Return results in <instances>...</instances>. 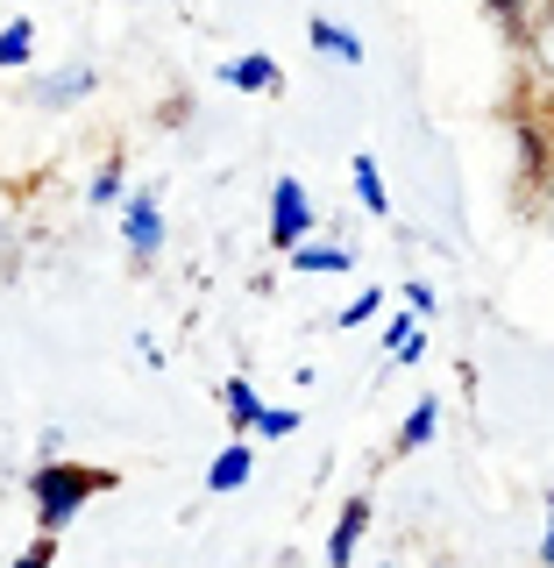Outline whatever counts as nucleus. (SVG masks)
I'll list each match as a JSON object with an SVG mask.
<instances>
[{
  "instance_id": "obj_1",
  "label": "nucleus",
  "mask_w": 554,
  "mask_h": 568,
  "mask_svg": "<svg viewBox=\"0 0 554 568\" xmlns=\"http://www.w3.org/2000/svg\"><path fill=\"white\" fill-rule=\"evenodd\" d=\"M100 490H114V476H107V469H85V462H64V455H50L43 469L29 476V497H36V526H43V532H64V526L79 519V511L93 505Z\"/></svg>"
},
{
  "instance_id": "obj_2",
  "label": "nucleus",
  "mask_w": 554,
  "mask_h": 568,
  "mask_svg": "<svg viewBox=\"0 0 554 568\" xmlns=\"http://www.w3.org/2000/svg\"><path fill=\"white\" fill-rule=\"evenodd\" d=\"M512 150H520V178L526 185H547L554 171V114H512Z\"/></svg>"
},
{
  "instance_id": "obj_3",
  "label": "nucleus",
  "mask_w": 554,
  "mask_h": 568,
  "mask_svg": "<svg viewBox=\"0 0 554 568\" xmlns=\"http://www.w3.org/2000/svg\"><path fill=\"white\" fill-rule=\"evenodd\" d=\"M313 235V200L299 178H278L271 185V248H299Z\"/></svg>"
},
{
  "instance_id": "obj_4",
  "label": "nucleus",
  "mask_w": 554,
  "mask_h": 568,
  "mask_svg": "<svg viewBox=\"0 0 554 568\" xmlns=\"http://www.w3.org/2000/svg\"><path fill=\"white\" fill-rule=\"evenodd\" d=\"M121 242H129V256H135V263H150L157 248H164V206H157L150 192H135L129 213H121Z\"/></svg>"
},
{
  "instance_id": "obj_5",
  "label": "nucleus",
  "mask_w": 554,
  "mask_h": 568,
  "mask_svg": "<svg viewBox=\"0 0 554 568\" xmlns=\"http://www.w3.org/2000/svg\"><path fill=\"white\" fill-rule=\"evenodd\" d=\"M370 497H349L342 505V519H334V532H328V568H349L355 561V547H363V532H370Z\"/></svg>"
},
{
  "instance_id": "obj_6",
  "label": "nucleus",
  "mask_w": 554,
  "mask_h": 568,
  "mask_svg": "<svg viewBox=\"0 0 554 568\" xmlns=\"http://www.w3.org/2000/svg\"><path fill=\"white\" fill-rule=\"evenodd\" d=\"M249 469H256V455H249V440L235 434V440H228V448H221V455H213V462H207V490H213V497H228V490H242V484H249Z\"/></svg>"
},
{
  "instance_id": "obj_7",
  "label": "nucleus",
  "mask_w": 554,
  "mask_h": 568,
  "mask_svg": "<svg viewBox=\"0 0 554 568\" xmlns=\"http://www.w3.org/2000/svg\"><path fill=\"white\" fill-rule=\"evenodd\" d=\"M284 256H292V271H306V277H342L349 263H355L342 242H313V235L299 242V248H284Z\"/></svg>"
},
{
  "instance_id": "obj_8",
  "label": "nucleus",
  "mask_w": 554,
  "mask_h": 568,
  "mask_svg": "<svg viewBox=\"0 0 554 568\" xmlns=\"http://www.w3.org/2000/svg\"><path fill=\"white\" fill-rule=\"evenodd\" d=\"M221 79H228V85H242V93H278V85H284V79H278V58H263V50L235 58V64L221 71Z\"/></svg>"
},
{
  "instance_id": "obj_9",
  "label": "nucleus",
  "mask_w": 554,
  "mask_h": 568,
  "mask_svg": "<svg viewBox=\"0 0 554 568\" xmlns=\"http://www.w3.org/2000/svg\"><path fill=\"white\" fill-rule=\"evenodd\" d=\"M434 434H441V398H420L413 413H405V426H399V440H391V448H399V455H420Z\"/></svg>"
},
{
  "instance_id": "obj_10",
  "label": "nucleus",
  "mask_w": 554,
  "mask_h": 568,
  "mask_svg": "<svg viewBox=\"0 0 554 568\" xmlns=\"http://www.w3.org/2000/svg\"><path fill=\"white\" fill-rule=\"evenodd\" d=\"M313 50H320V58H334V64H363V36L342 29V22H328V14L313 22Z\"/></svg>"
},
{
  "instance_id": "obj_11",
  "label": "nucleus",
  "mask_w": 554,
  "mask_h": 568,
  "mask_svg": "<svg viewBox=\"0 0 554 568\" xmlns=\"http://www.w3.org/2000/svg\"><path fill=\"white\" fill-rule=\"evenodd\" d=\"M85 93H93V71H85V64H71V71H58V79L36 85V100H43L50 114H58V106H79Z\"/></svg>"
},
{
  "instance_id": "obj_12",
  "label": "nucleus",
  "mask_w": 554,
  "mask_h": 568,
  "mask_svg": "<svg viewBox=\"0 0 554 568\" xmlns=\"http://www.w3.org/2000/svg\"><path fill=\"white\" fill-rule=\"evenodd\" d=\"M221 413L235 419V434H249V426H256V413H263L256 384H249V377H221Z\"/></svg>"
},
{
  "instance_id": "obj_13",
  "label": "nucleus",
  "mask_w": 554,
  "mask_h": 568,
  "mask_svg": "<svg viewBox=\"0 0 554 568\" xmlns=\"http://www.w3.org/2000/svg\"><path fill=\"white\" fill-rule=\"evenodd\" d=\"M349 178H355V200H363V213H391V192H384V171H377V156H355L349 164Z\"/></svg>"
},
{
  "instance_id": "obj_14",
  "label": "nucleus",
  "mask_w": 554,
  "mask_h": 568,
  "mask_svg": "<svg viewBox=\"0 0 554 568\" xmlns=\"http://www.w3.org/2000/svg\"><path fill=\"white\" fill-rule=\"evenodd\" d=\"M29 58H36V22H29V14H14V22L0 29V71H22Z\"/></svg>"
},
{
  "instance_id": "obj_15",
  "label": "nucleus",
  "mask_w": 554,
  "mask_h": 568,
  "mask_svg": "<svg viewBox=\"0 0 554 568\" xmlns=\"http://www.w3.org/2000/svg\"><path fill=\"white\" fill-rule=\"evenodd\" d=\"M384 342H391V363H420V355H426V327H420V320H391Z\"/></svg>"
},
{
  "instance_id": "obj_16",
  "label": "nucleus",
  "mask_w": 554,
  "mask_h": 568,
  "mask_svg": "<svg viewBox=\"0 0 554 568\" xmlns=\"http://www.w3.org/2000/svg\"><path fill=\"white\" fill-rule=\"evenodd\" d=\"M85 200H93V206L129 200V178H121V164H100V171H93V185H85Z\"/></svg>"
},
{
  "instance_id": "obj_17",
  "label": "nucleus",
  "mask_w": 554,
  "mask_h": 568,
  "mask_svg": "<svg viewBox=\"0 0 554 568\" xmlns=\"http://www.w3.org/2000/svg\"><path fill=\"white\" fill-rule=\"evenodd\" d=\"M249 434H263V440H284V434H299V413H292V405H263Z\"/></svg>"
},
{
  "instance_id": "obj_18",
  "label": "nucleus",
  "mask_w": 554,
  "mask_h": 568,
  "mask_svg": "<svg viewBox=\"0 0 554 568\" xmlns=\"http://www.w3.org/2000/svg\"><path fill=\"white\" fill-rule=\"evenodd\" d=\"M484 8H491V22L505 29V36H520V29H526V14L541 8V0H484Z\"/></svg>"
},
{
  "instance_id": "obj_19",
  "label": "nucleus",
  "mask_w": 554,
  "mask_h": 568,
  "mask_svg": "<svg viewBox=\"0 0 554 568\" xmlns=\"http://www.w3.org/2000/svg\"><path fill=\"white\" fill-rule=\"evenodd\" d=\"M377 306H384V292H355L349 306H342V327H363V320L377 313Z\"/></svg>"
},
{
  "instance_id": "obj_20",
  "label": "nucleus",
  "mask_w": 554,
  "mask_h": 568,
  "mask_svg": "<svg viewBox=\"0 0 554 568\" xmlns=\"http://www.w3.org/2000/svg\"><path fill=\"white\" fill-rule=\"evenodd\" d=\"M14 568H58V532H43V540H36V547H29V555L14 561Z\"/></svg>"
},
{
  "instance_id": "obj_21",
  "label": "nucleus",
  "mask_w": 554,
  "mask_h": 568,
  "mask_svg": "<svg viewBox=\"0 0 554 568\" xmlns=\"http://www.w3.org/2000/svg\"><path fill=\"white\" fill-rule=\"evenodd\" d=\"M541 568H554V490H547V532H541Z\"/></svg>"
},
{
  "instance_id": "obj_22",
  "label": "nucleus",
  "mask_w": 554,
  "mask_h": 568,
  "mask_svg": "<svg viewBox=\"0 0 554 568\" xmlns=\"http://www.w3.org/2000/svg\"><path fill=\"white\" fill-rule=\"evenodd\" d=\"M541 192H547V242H554V171H547V185H541Z\"/></svg>"
},
{
  "instance_id": "obj_23",
  "label": "nucleus",
  "mask_w": 554,
  "mask_h": 568,
  "mask_svg": "<svg viewBox=\"0 0 554 568\" xmlns=\"http://www.w3.org/2000/svg\"><path fill=\"white\" fill-rule=\"evenodd\" d=\"M541 106H547V114H554V85H547V93H541Z\"/></svg>"
}]
</instances>
